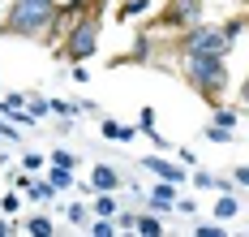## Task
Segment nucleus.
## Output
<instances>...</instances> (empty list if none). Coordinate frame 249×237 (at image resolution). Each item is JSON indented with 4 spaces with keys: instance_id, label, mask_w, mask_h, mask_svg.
Listing matches in <instances>:
<instances>
[{
    "instance_id": "obj_1",
    "label": "nucleus",
    "mask_w": 249,
    "mask_h": 237,
    "mask_svg": "<svg viewBox=\"0 0 249 237\" xmlns=\"http://www.w3.org/2000/svg\"><path fill=\"white\" fill-rule=\"evenodd\" d=\"M56 4H60V0H9V9H4V18H0V35H13V39H43V35L52 30Z\"/></svg>"
},
{
    "instance_id": "obj_2",
    "label": "nucleus",
    "mask_w": 249,
    "mask_h": 237,
    "mask_svg": "<svg viewBox=\"0 0 249 237\" xmlns=\"http://www.w3.org/2000/svg\"><path fill=\"white\" fill-rule=\"evenodd\" d=\"M180 74L211 108H219V95L228 91V56H202V52H180Z\"/></svg>"
},
{
    "instance_id": "obj_3",
    "label": "nucleus",
    "mask_w": 249,
    "mask_h": 237,
    "mask_svg": "<svg viewBox=\"0 0 249 237\" xmlns=\"http://www.w3.org/2000/svg\"><path fill=\"white\" fill-rule=\"evenodd\" d=\"M99 26L103 22H99V0H95L73 26L60 35V56H65V60H90L95 48H99Z\"/></svg>"
},
{
    "instance_id": "obj_4",
    "label": "nucleus",
    "mask_w": 249,
    "mask_h": 237,
    "mask_svg": "<svg viewBox=\"0 0 249 237\" xmlns=\"http://www.w3.org/2000/svg\"><path fill=\"white\" fill-rule=\"evenodd\" d=\"M180 52H202V56H228L232 52V39H228L224 26H211V22H194V26L180 30V43H176V56Z\"/></svg>"
},
{
    "instance_id": "obj_5",
    "label": "nucleus",
    "mask_w": 249,
    "mask_h": 237,
    "mask_svg": "<svg viewBox=\"0 0 249 237\" xmlns=\"http://www.w3.org/2000/svg\"><path fill=\"white\" fill-rule=\"evenodd\" d=\"M194 22H202V0H168L163 13L146 30H172V35H180V30L194 26Z\"/></svg>"
},
{
    "instance_id": "obj_6",
    "label": "nucleus",
    "mask_w": 249,
    "mask_h": 237,
    "mask_svg": "<svg viewBox=\"0 0 249 237\" xmlns=\"http://www.w3.org/2000/svg\"><path fill=\"white\" fill-rule=\"evenodd\" d=\"M146 173H155L159 181H172V185H185L189 181V168H180V164H172V159H163V156H142L138 159Z\"/></svg>"
},
{
    "instance_id": "obj_7",
    "label": "nucleus",
    "mask_w": 249,
    "mask_h": 237,
    "mask_svg": "<svg viewBox=\"0 0 249 237\" xmlns=\"http://www.w3.org/2000/svg\"><path fill=\"white\" fill-rule=\"evenodd\" d=\"M146 207H150V211H176V185H172V181H159V185H150V194H146Z\"/></svg>"
},
{
    "instance_id": "obj_8",
    "label": "nucleus",
    "mask_w": 249,
    "mask_h": 237,
    "mask_svg": "<svg viewBox=\"0 0 249 237\" xmlns=\"http://www.w3.org/2000/svg\"><path fill=\"white\" fill-rule=\"evenodd\" d=\"M90 190H107V194H116V190H121V173H116L112 164H95V168H90Z\"/></svg>"
},
{
    "instance_id": "obj_9",
    "label": "nucleus",
    "mask_w": 249,
    "mask_h": 237,
    "mask_svg": "<svg viewBox=\"0 0 249 237\" xmlns=\"http://www.w3.org/2000/svg\"><path fill=\"white\" fill-rule=\"evenodd\" d=\"M99 134L107 138V142H129L138 130H133V125H124V121H112V117H103V121H99Z\"/></svg>"
},
{
    "instance_id": "obj_10",
    "label": "nucleus",
    "mask_w": 249,
    "mask_h": 237,
    "mask_svg": "<svg viewBox=\"0 0 249 237\" xmlns=\"http://www.w3.org/2000/svg\"><path fill=\"white\" fill-rule=\"evenodd\" d=\"M22 194H26V198H30V203H48L52 194H56V185H52L48 177H39V173H35V177H30V185H26Z\"/></svg>"
},
{
    "instance_id": "obj_11",
    "label": "nucleus",
    "mask_w": 249,
    "mask_h": 237,
    "mask_svg": "<svg viewBox=\"0 0 249 237\" xmlns=\"http://www.w3.org/2000/svg\"><path fill=\"white\" fill-rule=\"evenodd\" d=\"M116 211H121V203H116L107 190H95V198H90V216H107V220H112Z\"/></svg>"
},
{
    "instance_id": "obj_12",
    "label": "nucleus",
    "mask_w": 249,
    "mask_h": 237,
    "mask_svg": "<svg viewBox=\"0 0 249 237\" xmlns=\"http://www.w3.org/2000/svg\"><path fill=\"white\" fill-rule=\"evenodd\" d=\"M236 216H241V198L224 190V194L215 198V220H236Z\"/></svg>"
},
{
    "instance_id": "obj_13",
    "label": "nucleus",
    "mask_w": 249,
    "mask_h": 237,
    "mask_svg": "<svg viewBox=\"0 0 249 237\" xmlns=\"http://www.w3.org/2000/svg\"><path fill=\"white\" fill-rule=\"evenodd\" d=\"M133 229H138V233H142V237H159V233H163V224H159V211H138V224H133Z\"/></svg>"
},
{
    "instance_id": "obj_14",
    "label": "nucleus",
    "mask_w": 249,
    "mask_h": 237,
    "mask_svg": "<svg viewBox=\"0 0 249 237\" xmlns=\"http://www.w3.org/2000/svg\"><path fill=\"white\" fill-rule=\"evenodd\" d=\"M189 181L198 185V190H228L224 177H215V173H206V168H194V173H189Z\"/></svg>"
},
{
    "instance_id": "obj_15",
    "label": "nucleus",
    "mask_w": 249,
    "mask_h": 237,
    "mask_svg": "<svg viewBox=\"0 0 249 237\" xmlns=\"http://www.w3.org/2000/svg\"><path fill=\"white\" fill-rule=\"evenodd\" d=\"M48 181L56 190H73V168H65V164H48Z\"/></svg>"
},
{
    "instance_id": "obj_16",
    "label": "nucleus",
    "mask_w": 249,
    "mask_h": 237,
    "mask_svg": "<svg viewBox=\"0 0 249 237\" xmlns=\"http://www.w3.org/2000/svg\"><path fill=\"white\" fill-rule=\"evenodd\" d=\"M26 233L30 237H52V220L43 216V211H35V216L26 220Z\"/></svg>"
},
{
    "instance_id": "obj_17",
    "label": "nucleus",
    "mask_w": 249,
    "mask_h": 237,
    "mask_svg": "<svg viewBox=\"0 0 249 237\" xmlns=\"http://www.w3.org/2000/svg\"><path fill=\"white\" fill-rule=\"evenodd\" d=\"M26 108H30L35 121H43V117L52 112V99H48V95H26Z\"/></svg>"
},
{
    "instance_id": "obj_18",
    "label": "nucleus",
    "mask_w": 249,
    "mask_h": 237,
    "mask_svg": "<svg viewBox=\"0 0 249 237\" xmlns=\"http://www.w3.org/2000/svg\"><path fill=\"white\" fill-rule=\"evenodd\" d=\"M112 224H116V233H129V229L138 224V207H121L112 216Z\"/></svg>"
},
{
    "instance_id": "obj_19",
    "label": "nucleus",
    "mask_w": 249,
    "mask_h": 237,
    "mask_svg": "<svg viewBox=\"0 0 249 237\" xmlns=\"http://www.w3.org/2000/svg\"><path fill=\"white\" fill-rule=\"evenodd\" d=\"M43 168H48V159L39 156V151H26V156H22V173L35 177V173H43Z\"/></svg>"
},
{
    "instance_id": "obj_20",
    "label": "nucleus",
    "mask_w": 249,
    "mask_h": 237,
    "mask_svg": "<svg viewBox=\"0 0 249 237\" xmlns=\"http://www.w3.org/2000/svg\"><path fill=\"white\" fill-rule=\"evenodd\" d=\"M202 134H206V142H232V138H236V130H224V125H215V121H211Z\"/></svg>"
},
{
    "instance_id": "obj_21",
    "label": "nucleus",
    "mask_w": 249,
    "mask_h": 237,
    "mask_svg": "<svg viewBox=\"0 0 249 237\" xmlns=\"http://www.w3.org/2000/svg\"><path fill=\"white\" fill-rule=\"evenodd\" d=\"M236 121H241V112H236V108H215V125H224V130H236Z\"/></svg>"
},
{
    "instance_id": "obj_22",
    "label": "nucleus",
    "mask_w": 249,
    "mask_h": 237,
    "mask_svg": "<svg viewBox=\"0 0 249 237\" xmlns=\"http://www.w3.org/2000/svg\"><path fill=\"white\" fill-rule=\"evenodd\" d=\"M150 4H155V0H124L121 18H142V13H150Z\"/></svg>"
},
{
    "instance_id": "obj_23",
    "label": "nucleus",
    "mask_w": 249,
    "mask_h": 237,
    "mask_svg": "<svg viewBox=\"0 0 249 237\" xmlns=\"http://www.w3.org/2000/svg\"><path fill=\"white\" fill-rule=\"evenodd\" d=\"M69 224H82V229H86V224H90V207H86V203H69Z\"/></svg>"
},
{
    "instance_id": "obj_24",
    "label": "nucleus",
    "mask_w": 249,
    "mask_h": 237,
    "mask_svg": "<svg viewBox=\"0 0 249 237\" xmlns=\"http://www.w3.org/2000/svg\"><path fill=\"white\" fill-rule=\"evenodd\" d=\"M194 233H198V237H228V229H224V220H211V224L202 220V224L194 229Z\"/></svg>"
},
{
    "instance_id": "obj_25",
    "label": "nucleus",
    "mask_w": 249,
    "mask_h": 237,
    "mask_svg": "<svg viewBox=\"0 0 249 237\" xmlns=\"http://www.w3.org/2000/svg\"><path fill=\"white\" fill-rule=\"evenodd\" d=\"M22 190H13V194H4V198H0V211H4V216H18V207H22Z\"/></svg>"
},
{
    "instance_id": "obj_26",
    "label": "nucleus",
    "mask_w": 249,
    "mask_h": 237,
    "mask_svg": "<svg viewBox=\"0 0 249 237\" xmlns=\"http://www.w3.org/2000/svg\"><path fill=\"white\" fill-rule=\"evenodd\" d=\"M0 138H4V142H18V138H22V125H13L9 117H0Z\"/></svg>"
},
{
    "instance_id": "obj_27",
    "label": "nucleus",
    "mask_w": 249,
    "mask_h": 237,
    "mask_svg": "<svg viewBox=\"0 0 249 237\" xmlns=\"http://www.w3.org/2000/svg\"><path fill=\"white\" fill-rule=\"evenodd\" d=\"M138 125H142L138 134H146V138L155 134V108H142V112H138Z\"/></svg>"
},
{
    "instance_id": "obj_28",
    "label": "nucleus",
    "mask_w": 249,
    "mask_h": 237,
    "mask_svg": "<svg viewBox=\"0 0 249 237\" xmlns=\"http://www.w3.org/2000/svg\"><path fill=\"white\" fill-rule=\"evenodd\" d=\"M48 164H65V168H73V164H77V156H73V151H52V159H48Z\"/></svg>"
},
{
    "instance_id": "obj_29",
    "label": "nucleus",
    "mask_w": 249,
    "mask_h": 237,
    "mask_svg": "<svg viewBox=\"0 0 249 237\" xmlns=\"http://www.w3.org/2000/svg\"><path fill=\"white\" fill-rule=\"evenodd\" d=\"M176 211H180V216H198V203H194V198H176Z\"/></svg>"
},
{
    "instance_id": "obj_30",
    "label": "nucleus",
    "mask_w": 249,
    "mask_h": 237,
    "mask_svg": "<svg viewBox=\"0 0 249 237\" xmlns=\"http://www.w3.org/2000/svg\"><path fill=\"white\" fill-rule=\"evenodd\" d=\"M232 181H236V185H249V168H245V164L232 168Z\"/></svg>"
},
{
    "instance_id": "obj_31",
    "label": "nucleus",
    "mask_w": 249,
    "mask_h": 237,
    "mask_svg": "<svg viewBox=\"0 0 249 237\" xmlns=\"http://www.w3.org/2000/svg\"><path fill=\"white\" fill-rule=\"evenodd\" d=\"M69 74H73V82H86V78H90V69H86V65H77V60H73V69H69Z\"/></svg>"
},
{
    "instance_id": "obj_32",
    "label": "nucleus",
    "mask_w": 249,
    "mask_h": 237,
    "mask_svg": "<svg viewBox=\"0 0 249 237\" xmlns=\"http://www.w3.org/2000/svg\"><path fill=\"white\" fill-rule=\"evenodd\" d=\"M13 229H18V224H13V220H9V216L0 211V237H9V233H13Z\"/></svg>"
},
{
    "instance_id": "obj_33",
    "label": "nucleus",
    "mask_w": 249,
    "mask_h": 237,
    "mask_svg": "<svg viewBox=\"0 0 249 237\" xmlns=\"http://www.w3.org/2000/svg\"><path fill=\"white\" fill-rule=\"evenodd\" d=\"M241 104L249 108V74H245V78H241Z\"/></svg>"
},
{
    "instance_id": "obj_34",
    "label": "nucleus",
    "mask_w": 249,
    "mask_h": 237,
    "mask_svg": "<svg viewBox=\"0 0 249 237\" xmlns=\"http://www.w3.org/2000/svg\"><path fill=\"white\" fill-rule=\"evenodd\" d=\"M0 4H4V0H0Z\"/></svg>"
},
{
    "instance_id": "obj_35",
    "label": "nucleus",
    "mask_w": 249,
    "mask_h": 237,
    "mask_svg": "<svg viewBox=\"0 0 249 237\" xmlns=\"http://www.w3.org/2000/svg\"><path fill=\"white\" fill-rule=\"evenodd\" d=\"M245 26H249V22H245Z\"/></svg>"
},
{
    "instance_id": "obj_36",
    "label": "nucleus",
    "mask_w": 249,
    "mask_h": 237,
    "mask_svg": "<svg viewBox=\"0 0 249 237\" xmlns=\"http://www.w3.org/2000/svg\"><path fill=\"white\" fill-rule=\"evenodd\" d=\"M99 4H103V0H99Z\"/></svg>"
}]
</instances>
